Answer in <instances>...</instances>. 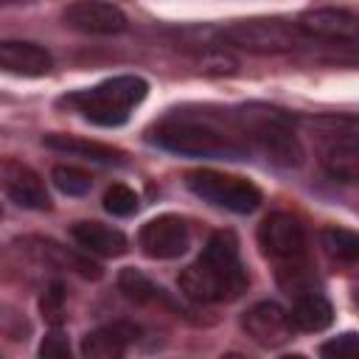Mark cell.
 <instances>
[{"label":"cell","mask_w":359,"mask_h":359,"mask_svg":"<svg viewBox=\"0 0 359 359\" xmlns=\"http://www.w3.org/2000/svg\"><path fill=\"white\" fill-rule=\"evenodd\" d=\"M137 205H140L137 194L123 182H115L104 191V210L112 216H121V219L132 216V213H137Z\"/></svg>","instance_id":"cell-23"},{"label":"cell","mask_w":359,"mask_h":359,"mask_svg":"<svg viewBox=\"0 0 359 359\" xmlns=\"http://www.w3.org/2000/svg\"><path fill=\"white\" fill-rule=\"evenodd\" d=\"M222 39L233 48L250 50V53H286L306 42L297 22L280 20V17H252L238 20L222 31Z\"/></svg>","instance_id":"cell-6"},{"label":"cell","mask_w":359,"mask_h":359,"mask_svg":"<svg viewBox=\"0 0 359 359\" xmlns=\"http://www.w3.org/2000/svg\"><path fill=\"white\" fill-rule=\"evenodd\" d=\"M50 180H53V185H56L62 194H67V196H84V194L93 188V177H90L87 171L76 168V165H53Z\"/></svg>","instance_id":"cell-22"},{"label":"cell","mask_w":359,"mask_h":359,"mask_svg":"<svg viewBox=\"0 0 359 359\" xmlns=\"http://www.w3.org/2000/svg\"><path fill=\"white\" fill-rule=\"evenodd\" d=\"M219 359H247V356H241V353H224V356H219Z\"/></svg>","instance_id":"cell-27"},{"label":"cell","mask_w":359,"mask_h":359,"mask_svg":"<svg viewBox=\"0 0 359 359\" xmlns=\"http://www.w3.org/2000/svg\"><path fill=\"white\" fill-rule=\"evenodd\" d=\"M20 250L34 258L39 266H48V269H56V272H76L81 278H101V266L84 255V252H76V250H67L62 244H56L53 238H42V236H28L20 241Z\"/></svg>","instance_id":"cell-11"},{"label":"cell","mask_w":359,"mask_h":359,"mask_svg":"<svg viewBox=\"0 0 359 359\" xmlns=\"http://www.w3.org/2000/svg\"><path fill=\"white\" fill-rule=\"evenodd\" d=\"M280 359H306L303 353H286V356H280Z\"/></svg>","instance_id":"cell-28"},{"label":"cell","mask_w":359,"mask_h":359,"mask_svg":"<svg viewBox=\"0 0 359 359\" xmlns=\"http://www.w3.org/2000/svg\"><path fill=\"white\" fill-rule=\"evenodd\" d=\"M149 143L182 154V157H210V160H244L250 154V146L241 135L238 118L224 115H191V112H177L165 115L149 129Z\"/></svg>","instance_id":"cell-1"},{"label":"cell","mask_w":359,"mask_h":359,"mask_svg":"<svg viewBox=\"0 0 359 359\" xmlns=\"http://www.w3.org/2000/svg\"><path fill=\"white\" fill-rule=\"evenodd\" d=\"M137 247L146 258L154 261H171L180 258L191 247V227L182 216L163 213L157 219H149L137 233Z\"/></svg>","instance_id":"cell-8"},{"label":"cell","mask_w":359,"mask_h":359,"mask_svg":"<svg viewBox=\"0 0 359 359\" xmlns=\"http://www.w3.org/2000/svg\"><path fill=\"white\" fill-rule=\"evenodd\" d=\"M241 135L250 146V151H261L269 163L292 168L303 163V146L294 135V129L289 126V121L275 112V109H244L236 112Z\"/></svg>","instance_id":"cell-4"},{"label":"cell","mask_w":359,"mask_h":359,"mask_svg":"<svg viewBox=\"0 0 359 359\" xmlns=\"http://www.w3.org/2000/svg\"><path fill=\"white\" fill-rule=\"evenodd\" d=\"M185 185L194 196L202 202L230 210V213H252L261 205V191L244 177L236 174H222L213 168H199L185 174Z\"/></svg>","instance_id":"cell-7"},{"label":"cell","mask_w":359,"mask_h":359,"mask_svg":"<svg viewBox=\"0 0 359 359\" xmlns=\"http://www.w3.org/2000/svg\"><path fill=\"white\" fill-rule=\"evenodd\" d=\"M149 84L140 76H112L95 87L76 90L59 98V107L79 112L95 126H121L129 121L132 109L146 98Z\"/></svg>","instance_id":"cell-3"},{"label":"cell","mask_w":359,"mask_h":359,"mask_svg":"<svg viewBox=\"0 0 359 359\" xmlns=\"http://www.w3.org/2000/svg\"><path fill=\"white\" fill-rule=\"evenodd\" d=\"M53 67V56L48 48L28 39H3L0 42V70L22 79L48 76Z\"/></svg>","instance_id":"cell-14"},{"label":"cell","mask_w":359,"mask_h":359,"mask_svg":"<svg viewBox=\"0 0 359 359\" xmlns=\"http://www.w3.org/2000/svg\"><path fill=\"white\" fill-rule=\"evenodd\" d=\"M320 163L328 171V177L339 182H356L359 177V149H356V126L348 121L345 129L328 132L323 137Z\"/></svg>","instance_id":"cell-13"},{"label":"cell","mask_w":359,"mask_h":359,"mask_svg":"<svg viewBox=\"0 0 359 359\" xmlns=\"http://www.w3.org/2000/svg\"><path fill=\"white\" fill-rule=\"evenodd\" d=\"M118 289H121L129 300H135V303H160V306L174 309V311H180V314H182V309L168 297V292H165V289H160V286H154V283H151L140 269L126 266V269L118 275Z\"/></svg>","instance_id":"cell-20"},{"label":"cell","mask_w":359,"mask_h":359,"mask_svg":"<svg viewBox=\"0 0 359 359\" xmlns=\"http://www.w3.org/2000/svg\"><path fill=\"white\" fill-rule=\"evenodd\" d=\"M137 339L132 323H109L81 339V359H126L129 345Z\"/></svg>","instance_id":"cell-16"},{"label":"cell","mask_w":359,"mask_h":359,"mask_svg":"<svg viewBox=\"0 0 359 359\" xmlns=\"http://www.w3.org/2000/svg\"><path fill=\"white\" fill-rule=\"evenodd\" d=\"M297 28L303 36H317V39H342L353 42L356 36V17L345 8L323 6V8H309L300 14Z\"/></svg>","instance_id":"cell-15"},{"label":"cell","mask_w":359,"mask_h":359,"mask_svg":"<svg viewBox=\"0 0 359 359\" xmlns=\"http://www.w3.org/2000/svg\"><path fill=\"white\" fill-rule=\"evenodd\" d=\"M65 300H67L65 283H62V280H53V283H48L45 294L39 297V311H42V317H45L48 323L59 325V323L65 320Z\"/></svg>","instance_id":"cell-24"},{"label":"cell","mask_w":359,"mask_h":359,"mask_svg":"<svg viewBox=\"0 0 359 359\" xmlns=\"http://www.w3.org/2000/svg\"><path fill=\"white\" fill-rule=\"evenodd\" d=\"M62 20L67 28L81 31V34H98V36H109V34H121L126 28V14L112 6V3H98V0H81V3H70L62 11Z\"/></svg>","instance_id":"cell-12"},{"label":"cell","mask_w":359,"mask_h":359,"mask_svg":"<svg viewBox=\"0 0 359 359\" xmlns=\"http://www.w3.org/2000/svg\"><path fill=\"white\" fill-rule=\"evenodd\" d=\"M42 143L48 149H53V151H65V154H73V157H81V160H93V163H112V165H123L126 163V154L121 149L98 143V140H84V137H76V135L53 132V135H45Z\"/></svg>","instance_id":"cell-19"},{"label":"cell","mask_w":359,"mask_h":359,"mask_svg":"<svg viewBox=\"0 0 359 359\" xmlns=\"http://www.w3.org/2000/svg\"><path fill=\"white\" fill-rule=\"evenodd\" d=\"M241 328L261 348H280L292 339V331H294L289 311L275 300H261V303L250 306L241 314Z\"/></svg>","instance_id":"cell-10"},{"label":"cell","mask_w":359,"mask_h":359,"mask_svg":"<svg viewBox=\"0 0 359 359\" xmlns=\"http://www.w3.org/2000/svg\"><path fill=\"white\" fill-rule=\"evenodd\" d=\"M0 191L25 210H48L50 196L45 188V180L25 163L0 157Z\"/></svg>","instance_id":"cell-9"},{"label":"cell","mask_w":359,"mask_h":359,"mask_svg":"<svg viewBox=\"0 0 359 359\" xmlns=\"http://www.w3.org/2000/svg\"><path fill=\"white\" fill-rule=\"evenodd\" d=\"M258 247H261L264 258H269L275 264V272L311 264L306 227L297 216H292L286 210L269 213L258 224Z\"/></svg>","instance_id":"cell-5"},{"label":"cell","mask_w":359,"mask_h":359,"mask_svg":"<svg viewBox=\"0 0 359 359\" xmlns=\"http://www.w3.org/2000/svg\"><path fill=\"white\" fill-rule=\"evenodd\" d=\"M70 236L84 255L118 258L129 250V238L118 227H107L101 222H76L70 227Z\"/></svg>","instance_id":"cell-17"},{"label":"cell","mask_w":359,"mask_h":359,"mask_svg":"<svg viewBox=\"0 0 359 359\" xmlns=\"http://www.w3.org/2000/svg\"><path fill=\"white\" fill-rule=\"evenodd\" d=\"M320 247L331 261H339V264H356L359 258V238L345 227L320 230Z\"/></svg>","instance_id":"cell-21"},{"label":"cell","mask_w":359,"mask_h":359,"mask_svg":"<svg viewBox=\"0 0 359 359\" xmlns=\"http://www.w3.org/2000/svg\"><path fill=\"white\" fill-rule=\"evenodd\" d=\"M247 286L250 275L233 230H216L202 255L180 272V292L194 303H230L238 300Z\"/></svg>","instance_id":"cell-2"},{"label":"cell","mask_w":359,"mask_h":359,"mask_svg":"<svg viewBox=\"0 0 359 359\" xmlns=\"http://www.w3.org/2000/svg\"><path fill=\"white\" fill-rule=\"evenodd\" d=\"M39 359H73V348H70V339L59 331V328H53V331H48L45 337H42V342H39V353H36Z\"/></svg>","instance_id":"cell-26"},{"label":"cell","mask_w":359,"mask_h":359,"mask_svg":"<svg viewBox=\"0 0 359 359\" xmlns=\"http://www.w3.org/2000/svg\"><path fill=\"white\" fill-rule=\"evenodd\" d=\"M320 359H359V337L345 331L320 348Z\"/></svg>","instance_id":"cell-25"},{"label":"cell","mask_w":359,"mask_h":359,"mask_svg":"<svg viewBox=\"0 0 359 359\" xmlns=\"http://www.w3.org/2000/svg\"><path fill=\"white\" fill-rule=\"evenodd\" d=\"M289 320H292V328L317 334V331H325L334 323V306L320 289L317 292H306V294L292 297Z\"/></svg>","instance_id":"cell-18"}]
</instances>
